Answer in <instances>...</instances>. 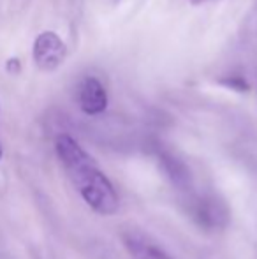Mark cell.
<instances>
[{
  "mask_svg": "<svg viewBox=\"0 0 257 259\" xmlns=\"http://www.w3.org/2000/svg\"><path fill=\"white\" fill-rule=\"evenodd\" d=\"M67 57V46L55 32H42L34 42V62L42 71H55Z\"/></svg>",
  "mask_w": 257,
  "mask_h": 259,
  "instance_id": "cell-2",
  "label": "cell"
},
{
  "mask_svg": "<svg viewBox=\"0 0 257 259\" xmlns=\"http://www.w3.org/2000/svg\"><path fill=\"white\" fill-rule=\"evenodd\" d=\"M0 157H2V147H0Z\"/></svg>",
  "mask_w": 257,
  "mask_h": 259,
  "instance_id": "cell-5",
  "label": "cell"
},
{
  "mask_svg": "<svg viewBox=\"0 0 257 259\" xmlns=\"http://www.w3.org/2000/svg\"><path fill=\"white\" fill-rule=\"evenodd\" d=\"M79 106L86 115H100L108 108V94L97 78H85L79 87Z\"/></svg>",
  "mask_w": 257,
  "mask_h": 259,
  "instance_id": "cell-4",
  "label": "cell"
},
{
  "mask_svg": "<svg viewBox=\"0 0 257 259\" xmlns=\"http://www.w3.org/2000/svg\"><path fill=\"white\" fill-rule=\"evenodd\" d=\"M122 242L132 259H175L162 247H159L153 240H150L146 235L136 231V229L122 233Z\"/></svg>",
  "mask_w": 257,
  "mask_h": 259,
  "instance_id": "cell-3",
  "label": "cell"
},
{
  "mask_svg": "<svg viewBox=\"0 0 257 259\" xmlns=\"http://www.w3.org/2000/svg\"><path fill=\"white\" fill-rule=\"evenodd\" d=\"M55 148L69 180L78 189L83 201L104 217L117 213L120 201L113 184L99 169L95 160L83 150L81 145L74 138L60 134L55 141Z\"/></svg>",
  "mask_w": 257,
  "mask_h": 259,
  "instance_id": "cell-1",
  "label": "cell"
}]
</instances>
